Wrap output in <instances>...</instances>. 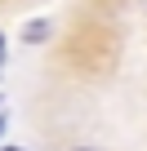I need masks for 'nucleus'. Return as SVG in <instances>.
Here are the masks:
<instances>
[{"instance_id": "1", "label": "nucleus", "mask_w": 147, "mask_h": 151, "mask_svg": "<svg viewBox=\"0 0 147 151\" xmlns=\"http://www.w3.org/2000/svg\"><path fill=\"white\" fill-rule=\"evenodd\" d=\"M45 36H49V22H27V27H22V40H27V45H40Z\"/></svg>"}, {"instance_id": "2", "label": "nucleus", "mask_w": 147, "mask_h": 151, "mask_svg": "<svg viewBox=\"0 0 147 151\" xmlns=\"http://www.w3.org/2000/svg\"><path fill=\"white\" fill-rule=\"evenodd\" d=\"M0 62H5V31H0Z\"/></svg>"}, {"instance_id": "3", "label": "nucleus", "mask_w": 147, "mask_h": 151, "mask_svg": "<svg viewBox=\"0 0 147 151\" xmlns=\"http://www.w3.org/2000/svg\"><path fill=\"white\" fill-rule=\"evenodd\" d=\"M71 151H98V147H71Z\"/></svg>"}, {"instance_id": "4", "label": "nucleus", "mask_w": 147, "mask_h": 151, "mask_svg": "<svg viewBox=\"0 0 147 151\" xmlns=\"http://www.w3.org/2000/svg\"><path fill=\"white\" fill-rule=\"evenodd\" d=\"M0 151H22V147H0Z\"/></svg>"}, {"instance_id": "5", "label": "nucleus", "mask_w": 147, "mask_h": 151, "mask_svg": "<svg viewBox=\"0 0 147 151\" xmlns=\"http://www.w3.org/2000/svg\"><path fill=\"white\" fill-rule=\"evenodd\" d=\"M0 133H5V116H0Z\"/></svg>"}]
</instances>
